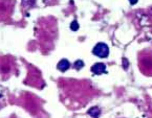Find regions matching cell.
<instances>
[{
    "label": "cell",
    "instance_id": "52a82bcc",
    "mask_svg": "<svg viewBox=\"0 0 152 118\" xmlns=\"http://www.w3.org/2000/svg\"><path fill=\"white\" fill-rule=\"evenodd\" d=\"M137 1H139V0H129V2L131 3V4H135V3H137Z\"/></svg>",
    "mask_w": 152,
    "mask_h": 118
},
{
    "label": "cell",
    "instance_id": "277c9868",
    "mask_svg": "<svg viewBox=\"0 0 152 118\" xmlns=\"http://www.w3.org/2000/svg\"><path fill=\"white\" fill-rule=\"evenodd\" d=\"M100 113H101L100 109H99V108H96V107L91 108V109L88 111V114H89L90 116H92V117H98V116L100 115Z\"/></svg>",
    "mask_w": 152,
    "mask_h": 118
},
{
    "label": "cell",
    "instance_id": "8992f818",
    "mask_svg": "<svg viewBox=\"0 0 152 118\" xmlns=\"http://www.w3.org/2000/svg\"><path fill=\"white\" fill-rule=\"evenodd\" d=\"M70 29H72V30H74V31L78 30V29H79V23L77 22V21H72V24H70Z\"/></svg>",
    "mask_w": 152,
    "mask_h": 118
},
{
    "label": "cell",
    "instance_id": "5b68a950",
    "mask_svg": "<svg viewBox=\"0 0 152 118\" xmlns=\"http://www.w3.org/2000/svg\"><path fill=\"white\" fill-rule=\"evenodd\" d=\"M74 66H75V68H76L77 70H80L81 68H83V67H84V63H83V61L78 60V61H76V62H75Z\"/></svg>",
    "mask_w": 152,
    "mask_h": 118
},
{
    "label": "cell",
    "instance_id": "7a4b0ae2",
    "mask_svg": "<svg viewBox=\"0 0 152 118\" xmlns=\"http://www.w3.org/2000/svg\"><path fill=\"white\" fill-rule=\"evenodd\" d=\"M91 71L94 74H102L106 72V66L103 63H96L91 67Z\"/></svg>",
    "mask_w": 152,
    "mask_h": 118
},
{
    "label": "cell",
    "instance_id": "3957f363",
    "mask_svg": "<svg viewBox=\"0 0 152 118\" xmlns=\"http://www.w3.org/2000/svg\"><path fill=\"white\" fill-rule=\"evenodd\" d=\"M57 67H58V69L60 70V71L64 72V71H66V70L70 67V63L68 62L67 60H65V59H63V60H61L60 62L58 63Z\"/></svg>",
    "mask_w": 152,
    "mask_h": 118
},
{
    "label": "cell",
    "instance_id": "6da1fadb",
    "mask_svg": "<svg viewBox=\"0 0 152 118\" xmlns=\"http://www.w3.org/2000/svg\"><path fill=\"white\" fill-rule=\"evenodd\" d=\"M92 52L94 56H99V58H106L109 54V48L105 43H98L94 46Z\"/></svg>",
    "mask_w": 152,
    "mask_h": 118
}]
</instances>
